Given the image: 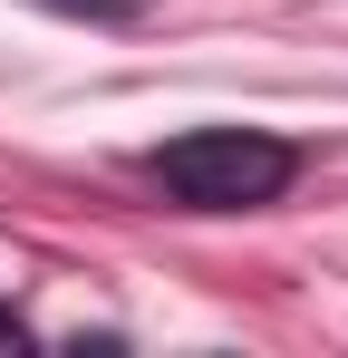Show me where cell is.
<instances>
[{"label": "cell", "instance_id": "obj_1", "mask_svg": "<svg viewBox=\"0 0 348 358\" xmlns=\"http://www.w3.org/2000/svg\"><path fill=\"white\" fill-rule=\"evenodd\" d=\"M145 175L165 184L184 213H252V203H271L300 175V155L281 136H252V126H194V136H174V145L145 155Z\"/></svg>", "mask_w": 348, "mask_h": 358}]
</instances>
